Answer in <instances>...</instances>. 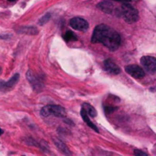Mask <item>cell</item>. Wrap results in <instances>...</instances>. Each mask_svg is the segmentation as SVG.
Wrapping results in <instances>:
<instances>
[{
	"label": "cell",
	"mask_w": 156,
	"mask_h": 156,
	"mask_svg": "<svg viewBox=\"0 0 156 156\" xmlns=\"http://www.w3.org/2000/svg\"><path fill=\"white\" fill-rule=\"evenodd\" d=\"M3 133H4V130H3L1 128H0V136H1V135L3 134Z\"/></svg>",
	"instance_id": "21"
},
{
	"label": "cell",
	"mask_w": 156,
	"mask_h": 156,
	"mask_svg": "<svg viewBox=\"0 0 156 156\" xmlns=\"http://www.w3.org/2000/svg\"><path fill=\"white\" fill-rule=\"evenodd\" d=\"M92 43H101L111 51L117 50L121 44L119 34L110 27L101 24L94 29Z\"/></svg>",
	"instance_id": "1"
},
{
	"label": "cell",
	"mask_w": 156,
	"mask_h": 156,
	"mask_svg": "<svg viewBox=\"0 0 156 156\" xmlns=\"http://www.w3.org/2000/svg\"><path fill=\"white\" fill-rule=\"evenodd\" d=\"M51 17H52V15H51L50 13L45 14L42 17L40 18V20L38 21V24H39V25H41V26L45 25V24H46L47 22H49V20L51 19Z\"/></svg>",
	"instance_id": "16"
},
{
	"label": "cell",
	"mask_w": 156,
	"mask_h": 156,
	"mask_svg": "<svg viewBox=\"0 0 156 156\" xmlns=\"http://www.w3.org/2000/svg\"><path fill=\"white\" fill-rule=\"evenodd\" d=\"M134 154L135 155H148V153H146L144 152H141V151H139V150H135Z\"/></svg>",
	"instance_id": "18"
},
{
	"label": "cell",
	"mask_w": 156,
	"mask_h": 156,
	"mask_svg": "<svg viewBox=\"0 0 156 156\" xmlns=\"http://www.w3.org/2000/svg\"><path fill=\"white\" fill-rule=\"evenodd\" d=\"M82 109L85 110L86 112L92 118H95V116L98 115V112H97V111H95V108L92 105L88 104V103H84L83 106H82Z\"/></svg>",
	"instance_id": "14"
},
{
	"label": "cell",
	"mask_w": 156,
	"mask_h": 156,
	"mask_svg": "<svg viewBox=\"0 0 156 156\" xmlns=\"http://www.w3.org/2000/svg\"><path fill=\"white\" fill-rule=\"evenodd\" d=\"M69 24L74 29L79 30V31H87L88 29V27H89L87 21L82 17H73L70 20Z\"/></svg>",
	"instance_id": "6"
},
{
	"label": "cell",
	"mask_w": 156,
	"mask_h": 156,
	"mask_svg": "<svg viewBox=\"0 0 156 156\" xmlns=\"http://www.w3.org/2000/svg\"><path fill=\"white\" fill-rule=\"evenodd\" d=\"M4 83L5 81L0 79V90H4Z\"/></svg>",
	"instance_id": "20"
},
{
	"label": "cell",
	"mask_w": 156,
	"mask_h": 156,
	"mask_svg": "<svg viewBox=\"0 0 156 156\" xmlns=\"http://www.w3.org/2000/svg\"><path fill=\"white\" fill-rule=\"evenodd\" d=\"M81 116H82V119L84 120V122H85L87 124V126H89L91 129H93L95 131H97V133H98V127L95 126L91 121H90V119H89V115L86 112V111L84 110V109H82L81 110Z\"/></svg>",
	"instance_id": "11"
},
{
	"label": "cell",
	"mask_w": 156,
	"mask_h": 156,
	"mask_svg": "<svg viewBox=\"0 0 156 156\" xmlns=\"http://www.w3.org/2000/svg\"><path fill=\"white\" fill-rule=\"evenodd\" d=\"M126 72L134 79H142L145 76V71L138 65H129L125 68Z\"/></svg>",
	"instance_id": "7"
},
{
	"label": "cell",
	"mask_w": 156,
	"mask_h": 156,
	"mask_svg": "<svg viewBox=\"0 0 156 156\" xmlns=\"http://www.w3.org/2000/svg\"><path fill=\"white\" fill-rule=\"evenodd\" d=\"M18 33L27 35H37L39 30L34 27H21L18 29Z\"/></svg>",
	"instance_id": "13"
},
{
	"label": "cell",
	"mask_w": 156,
	"mask_h": 156,
	"mask_svg": "<svg viewBox=\"0 0 156 156\" xmlns=\"http://www.w3.org/2000/svg\"><path fill=\"white\" fill-rule=\"evenodd\" d=\"M113 1H117V2H121V3H129L131 0H113Z\"/></svg>",
	"instance_id": "19"
},
{
	"label": "cell",
	"mask_w": 156,
	"mask_h": 156,
	"mask_svg": "<svg viewBox=\"0 0 156 156\" xmlns=\"http://www.w3.org/2000/svg\"><path fill=\"white\" fill-rule=\"evenodd\" d=\"M98 8H99L101 11L106 14H116L115 6L110 2V1H102L98 5Z\"/></svg>",
	"instance_id": "9"
},
{
	"label": "cell",
	"mask_w": 156,
	"mask_h": 156,
	"mask_svg": "<svg viewBox=\"0 0 156 156\" xmlns=\"http://www.w3.org/2000/svg\"><path fill=\"white\" fill-rule=\"evenodd\" d=\"M140 64L148 73L154 74L156 72V58L152 56H144L140 58Z\"/></svg>",
	"instance_id": "4"
},
{
	"label": "cell",
	"mask_w": 156,
	"mask_h": 156,
	"mask_svg": "<svg viewBox=\"0 0 156 156\" xmlns=\"http://www.w3.org/2000/svg\"><path fill=\"white\" fill-rule=\"evenodd\" d=\"M104 68L111 75H118L121 73V68L111 59H106L104 61Z\"/></svg>",
	"instance_id": "8"
},
{
	"label": "cell",
	"mask_w": 156,
	"mask_h": 156,
	"mask_svg": "<svg viewBox=\"0 0 156 156\" xmlns=\"http://www.w3.org/2000/svg\"><path fill=\"white\" fill-rule=\"evenodd\" d=\"M18 80H19V74L16 73L15 75L12 76V78L9 80L6 81L4 83V90H9L11 88H13L16 84L18 83Z\"/></svg>",
	"instance_id": "12"
},
{
	"label": "cell",
	"mask_w": 156,
	"mask_h": 156,
	"mask_svg": "<svg viewBox=\"0 0 156 156\" xmlns=\"http://www.w3.org/2000/svg\"><path fill=\"white\" fill-rule=\"evenodd\" d=\"M52 141H53V143L55 144V146L61 151L64 154H66V155H71L72 154V152L69 151V149H68V147L65 145V143L64 142V141H62L61 140H59V139H57V138H52Z\"/></svg>",
	"instance_id": "10"
},
{
	"label": "cell",
	"mask_w": 156,
	"mask_h": 156,
	"mask_svg": "<svg viewBox=\"0 0 156 156\" xmlns=\"http://www.w3.org/2000/svg\"><path fill=\"white\" fill-rule=\"evenodd\" d=\"M118 110L117 107H111V106H105V112L106 113H111Z\"/></svg>",
	"instance_id": "17"
},
{
	"label": "cell",
	"mask_w": 156,
	"mask_h": 156,
	"mask_svg": "<svg viewBox=\"0 0 156 156\" xmlns=\"http://www.w3.org/2000/svg\"><path fill=\"white\" fill-rule=\"evenodd\" d=\"M9 2H14V1H16V0H8Z\"/></svg>",
	"instance_id": "22"
},
{
	"label": "cell",
	"mask_w": 156,
	"mask_h": 156,
	"mask_svg": "<svg viewBox=\"0 0 156 156\" xmlns=\"http://www.w3.org/2000/svg\"><path fill=\"white\" fill-rule=\"evenodd\" d=\"M64 39L69 42L72 40H77V37L76 35H75V33H73L72 31H66V33L64 35Z\"/></svg>",
	"instance_id": "15"
},
{
	"label": "cell",
	"mask_w": 156,
	"mask_h": 156,
	"mask_svg": "<svg viewBox=\"0 0 156 156\" xmlns=\"http://www.w3.org/2000/svg\"><path fill=\"white\" fill-rule=\"evenodd\" d=\"M115 15L118 17H122L124 20L129 24L135 23L139 19L138 10L135 7H133L129 3H123L121 6V7L117 8Z\"/></svg>",
	"instance_id": "2"
},
{
	"label": "cell",
	"mask_w": 156,
	"mask_h": 156,
	"mask_svg": "<svg viewBox=\"0 0 156 156\" xmlns=\"http://www.w3.org/2000/svg\"><path fill=\"white\" fill-rule=\"evenodd\" d=\"M26 78L29 80L30 84L31 85V87H32V89L34 90H36L37 92H40V91H41L43 90V84H42V82L37 77L35 76V74L32 72L31 69H29L27 71Z\"/></svg>",
	"instance_id": "5"
},
{
	"label": "cell",
	"mask_w": 156,
	"mask_h": 156,
	"mask_svg": "<svg viewBox=\"0 0 156 156\" xmlns=\"http://www.w3.org/2000/svg\"><path fill=\"white\" fill-rule=\"evenodd\" d=\"M41 114L43 117H48V116H56V117H61L64 118L66 116V112L62 106L59 105H47L45 107H43L41 111Z\"/></svg>",
	"instance_id": "3"
}]
</instances>
